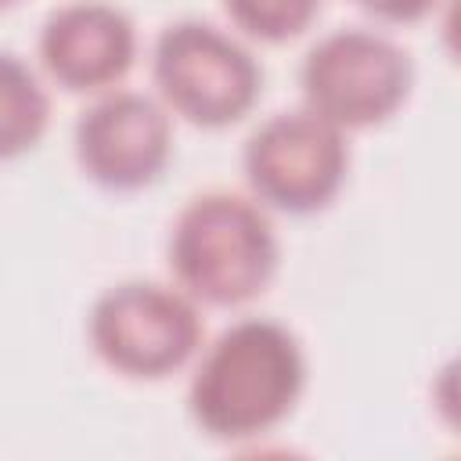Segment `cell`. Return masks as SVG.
Segmentation results:
<instances>
[{"instance_id": "13", "label": "cell", "mask_w": 461, "mask_h": 461, "mask_svg": "<svg viewBox=\"0 0 461 461\" xmlns=\"http://www.w3.org/2000/svg\"><path fill=\"white\" fill-rule=\"evenodd\" d=\"M439 43L447 58L461 68V0H447L443 18H439Z\"/></svg>"}, {"instance_id": "2", "label": "cell", "mask_w": 461, "mask_h": 461, "mask_svg": "<svg viewBox=\"0 0 461 461\" xmlns=\"http://www.w3.org/2000/svg\"><path fill=\"white\" fill-rule=\"evenodd\" d=\"M166 267L198 306L238 310L256 303L281 270L270 209L234 191L194 194L169 223Z\"/></svg>"}, {"instance_id": "6", "label": "cell", "mask_w": 461, "mask_h": 461, "mask_svg": "<svg viewBox=\"0 0 461 461\" xmlns=\"http://www.w3.org/2000/svg\"><path fill=\"white\" fill-rule=\"evenodd\" d=\"M349 140L317 112L292 108L267 115L241 144L249 194L281 216H317L335 205L349 180Z\"/></svg>"}, {"instance_id": "7", "label": "cell", "mask_w": 461, "mask_h": 461, "mask_svg": "<svg viewBox=\"0 0 461 461\" xmlns=\"http://www.w3.org/2000/svg\"><path fill=\"white\" fill-rule=\"evenodd\" d=\"M72 158L94 187L140 194L155 187L173 162V112L140 90H108L79 112Z\"/></svg>"}, {"instance_id": "3", "label": "cell", "mask_w": 461, "mask_h": 461, "mask_svg": "<svg viewBox=\"0 0 461 461\" xmlns=\"http://www.w3.org/2000/svg\"><path fill=\"white\" fill-rule=\"evenodd\" d=\"M151 83L176 119L216 133L252 115L263 97V65L220 25L180 18L151 43Z\"/></svg>"}, {"instance_id": "8", "label": "cell", "mask_w": 461, "mask_h": 461, "mask_svg": "<svg viewBox=\"0 0 461 461\" xmlns=\"http://www.w3.org/2000/svg\"><path fill=\"white\" fill-rule=\"evenodd\" d=\"M137 25L108 0H72L54 7L36 36L43 76L65 94H108L137 65Z\"/></svg>"}, {"instance_id": "5", "label": "cell", "mask_w": 461, "mask_h": 461, "mask_svg": "<svg viewBox=\"0 0 461 461\" xmlns=\"http://www.w3.org/2000/svg\"><path fill=\"white\" fill-rule=\"evenodd\" d=\"M303 104L342 133L393 122L414 94L411 54L360 25L321 36L299 65Z\"/></svg>"}, {"instance_id": "4", "label": "cell", "mask_w": 461, "mask_h": 461, "mask_svg": "<svg viewBox=\"0 0 461 461\" xmlns=\"http://www.w3.org/2000/svg\"><path fill=\"white\" fill-rule=\"evenodd\" d=\"M198 303L162 281H119L104 288L86 313L90 353L119 378L166 382L202 353Z\"/></svg>"}, {"instance_id": "11", "label": "cell", "mask_w": 461, "mask_h": 461, "mask_svg": "<svg viewBox=\"0 0 461 461\" xmlns=\"http://www.w3.org/2000/svg\"><path fill=\"white\" fill-rule=\"evenodd\" d=\"M429 400H432V411L443 421V429L461 436V353L450 357L447 364H439V371L432 375V385H429Z\"/></svg>"}, {"instance_id": "1", "label": "cell", "mask_w": 461, "mask_h": 461, "mask_svg": "<svg viewBox=\"0 0 461 461\" xmlns=\"http://www.w3.org/2000/svg\"><path fill=\"white\" fill-rule=\"evenodd\" d=\"M306 378V349L288 324L241 317L198 353L187 414L216 443H252L295 414Z\"/></svg>"}, {"instance_id": "14", "label": "cell", "mask_w": 461, "mask_h": 461, "mask_svg": "<svg viewBox=\"0 0 461 461\" xmlns=\"http://www.w3.org/2000/svg\"><path fill=\"white\" fill-rule=\"evenodd\" d=\"M4 4H14V0H4Z\"/></svg>"}, {"instance_id": "10", "label": "cell", "mask_w": 461, "mask_h": 461, "mask_svg": "<svg viewBox=\"0 0 461 461\" xmlns=\"http://www.w3.org/2000/svg\"><path fill=\"white\" fill-rule=\"evenodd\" d=\"M227 22L256 43L281 47L299 40L321 14L324 0H220Z\"/></svg>"}, {"instance_id": "12", "label": "cell", "mask_w": 461, "mask_h": 461, "mask_svg": "<svg viewBox=\"0 0 461 461\" xmlns=\"http://www.w3.org/2000/svg\"><path fill=\"white\" fill-rule=\"evenodd\" d=\"M353 4L382 25H414L429 18L439 0H353Z\"/></svg>"}, {"instance_id": "9", "label": "cell", "mask_w": 461, "mask_h": 461, "mask_svg": "<svg viewBox=\"0 0 461 461\" xmlns=\"http://www.w3.org/2000/svg\"><path fill=\"white\" fill-rule=\"evenodd\" d=\"M50 126V97L40 76L18 58L4 54L0 61V155L11 162L32 151Z\"/></svg>"}]
</instances>
